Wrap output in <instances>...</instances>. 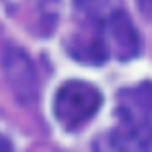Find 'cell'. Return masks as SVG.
I'll return each mask as SVG.
<instances>
[{"instance_id": "cell-1", "label": "cell", "mask_w": 152, "mask_h": 152, "mask_svg": "<svg viewBox=\"0 0 152 152\" xmlns=\"http://www.w3.org/2000/svg\"><path fill=\"white\" fill-rule=\"evenodd\" d=\"M152 85L143 83L118 96V124L112 133L115 152H151L152 149Z\"/></svg>"}, {"instance_id": "cell-2", "label": "cell", "mask_w": 152, "mask_h": 152, "mask_svg": "<svg viewBox=\"0 0 152 152\" xmlns=\"http://www.w3.org/2000/svg\"><path fill=\"white\" fill-rule=\"evenodd\" d=\"M101 92L85 81H67L55 96L53 112L66 129H76L97 113L101 106Z\"/></svg>"}, {"instance_id": "cell-3", "label": "cell", "mask_w": 152, "mask_h": 152, "mask_svg": "<svg viewBox=\"0 0 152 152\" xmlns=\"http://www.w3.org/2000/svg\"><path fill=\"white\" fill-rule=\"evenodd\" d=\"M101 36L108 55H113L117 60L134 58L140 51L138 32L124 11H117L103 21Z\"/></svg>"}, {"instance_id": "cell-4", "label": "cell", "mask_w": 152, "mask_h": 152, "mask_svg": "<svg viewBox=\"0 0 152 152\" xmlns=\"http://www.w3.org/2000/svg\"><path fill=\"white\" fill-rule=\"evenodd\" d=\"M2 64L16 94L21 97H32L36 92V71L28 57L16 48H7L4 51Z\"/></svg>"}, {"instance_id": "cell-5", "label": "cell", "mask_w": 152, "mask_h": 152, "mask_svg": "<svg viewBox=\"0 0 152 152\" xmlns=\"http://www.w3.org/2000/svg\"><path fill=\"white\" fill-rule=\"evenodd\" d=\"M78 5L96 20L104 21L117 11H120V0H76Z\"/></svg>"}, {"instance_id": "cell-6", "label": "cell", "mask_w": 152, "mask_h": 152, "mask_svg": "<svg viewBox=\"0 0 152 152\" xmlns=\"http://www.w3.org/2000/svg\"><path fill=\"white\" fill-rule=\"evenodd\" d=\"M136 2L145 14H152V0H136Z\"/></svg>"}, {"instance_id": "cell-7", "label": "cell", "mask_w": 152, "mask_h": 152, "mask_svg": "<svg viewBox=\"0 0 152 152\" xmlns=\"http://www.w3.org/2000/svg\"><path fill=\"white\" fill-rule=\"evenodd\" d=\"M0 152H11L9 143H7L5 140H2V138H0Z\"/></svg>"}]
</instances>
